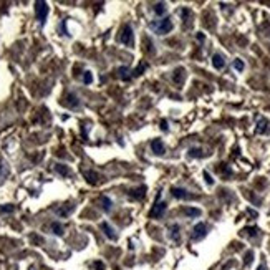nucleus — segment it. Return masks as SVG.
<instances>
[{"label": "nucleus", "instance_id": "9b49d317", "mask_svg": "<svg viewBox=\"0 0 270 270\" xmlns=\"http://www.w3.org/2000/svg\"><path fill=\"white\" fill-rule=\"evenodd\" d=\"M144 192H146V187H138V189H134V191L129 192V195H131V197H134V199H139V197H142V195H144Z\"/></svg>", "mask_w": 270, "mask_h": 270}, {"label": "nucleus", "instance_id": "5701e85b", "mask_svg": "<svg viewBox=\"0 0 270 270\" xmlns=\"http://www.w3.org/2000/svg\"><path fill=\"white\" fill-rule=\"evenodd\" d=\"M70 210H73V206H68V207H65V209H60V210H58V214H60V216H68Z\"/></svg>", "mask_w": 270, "mask_h": 270}, {"label": "nucleus", "instance_id": "20e7f679", "mask_svg": "<svg viewBox=\"0 0 270 270\" xmlns=\"http://www.w3.org/2000/svg\"><path fill=\"white\" fill-rule=\"evenodd\" d=\"M121 42L128 46H133L134 45V37H133V28L129 25H126L123 28V33H121Z\"/></svg>", "mask_w": 270, "mask_h": 270}, {"label": "nucleus", "instance_id": "aec40b11", "mask_svg": "<svg viewBox=\"0 0 270 270\" xmlns=\"http://www.w3.org/2000/svg\"><path fill=\"white\" fill-rule=\"evenodd\" d=\"M83 81H85L86 85H90V83L93 81V75L90 73V71H85V75H83Z\"/></svg>", "mask_w": 270, "mask_h": 270}, {"label": "nucleus", "instance_id": "ddd939ff", "mask_svg": "<svg viewBox=\"0 0 270 270\" xmlns=\"http://www.w3.org/2000/svg\"><path fill=\"white\" fill-rule=\"evenodd\" d=\"M267 126H269V121H267V119H260L259 125H257L255 133H265L267 131Z\"/></svg>", "mask_w": 270, "mask_h": 270}, {"label": "nucleus", "instance_id": "f03ea898", "mask_svg": "<svg viewBox=\"0 0 270 270\" xmlns=\"http://www.w3.org/2000/svg\"><path fill=\"white\" fill-rule=\"evenodd\" d=\"M35 13L40 25H43L46 20V15H48V4L46 2H35Z\"/></svg>", "mask_w": 270, "mask_h": 270}, {"label": "nucleus", "instance_id": "1a4fd4ad", "mask_svg": "<svg viewBox=\"0 0 270 270\" xmlns=\"http://www.w3.org/2000/svg\"><path fill=\"white\" fill-rule=\"evenodd\" d=\"M101 229L104 230V235H106L108 239H116V234H114V229L111 227L108 222H101Z\"/></svg>", "mask_w": 270, "mask_h": 270}, {"label": "nucleus", "instance_id": "412c9836", "mask_svg": "<svg viewBox=\"0 0 270 270\" xmlns=\"http://www.w3.org/2000/svg\"><path fill=\"white\" fill-rule=\"evenodd\" d=\"M146 68H148V65H146V63H144V65H141V66H138V68L134 70V73H133V76H139V75L142 73V71L146 70Z\"/></svg>", "mask_w": 270, "mask_h": 270}, {"label": "nucleus", "instance_id": "f257e3e1", "mask_svg": "<svg viewBox=\"0 0 270 270\" xmlns=\"http://www.w3.org/2000/svg\"><path fill=\"white\" fill-rule=\"evenodd\" d=\"M151 28L156 30L157 35H166V33H169L171 30H172V22H171L169 18H163V20H159V22L151 23Z\"/></svg>", "mask_w": 270, "mask_h": 270}, {"label": "nucleus", "instance_id": "2eb2a0df", "mask_svg": "<svg viewBox=\"0 0 270 270\" xmlns=\"http://www.w3.org/2000/svg\"><path fill=\"white\" fill-rule=\"evenodd\" d=\"M154 13H156V15H164V13H166V5H164L163 2L156 4V5H154Z\"/></svg>", "mask_w": 270, "mask_h": 270}, {"label": "nucleus", "instance_id": "cd10ccee", "mask_svg": "<svg viewBox=\"0 0 270 270\" xmlns=\"http://www.w3.org/2000/svg\"><path fill=\"white\" fill-rule=\"evenodd\" d=\"M2 210H4V212H12L13 207H2Z\"/></svg>", "mask_w": 270, "mask_h": 270}, {"label": "nucleus", "instance_id": "a211bd4d", "mask_svg": "<svg viewBox=\"0 0 270 270\" xmlns=\"http://www.w3.org/2000/svg\"><path fill=\"white\" fill-rule=\"evenodd\" d=\"M85 178H86V181H90L91 184H95L96 179H98V174H96V172H91V171H88V172H85Z\"/></svg>", "mask_w": 270, "mask_h": 270}, {"label": "nucleus", "instance_id": "f8f14e48", "mask_svg": "<svg viewBox=\"0 0 270 270\" xmlns=\"http://www.w3.org/2000/svg\"><path fill=\"white\" fill-rule=\"evenodd\" d=\"M101 204H103V209L106 210V212H110V210H111V206H113V202H111L110 197L103 195V197H101Z\"/></svg>", "mask_w": 270, "mask_h": 270}, {"label": "nucleus", "instance_id": "9d476101", "mask_svg": "<svg viewBox=\"0 0 270 270\" xmlns=\"http://www.w3.org/2000/svg\"><path fill=\"white\" fill-rule=\"evenodd\" d=\"M182 212H184L186 216H191V217H199L201 216V209H194V207H186Z\"/></svg>", "mask_w": 270, "mask_h": 270}, {"label": "nucleus", "instance_id": "393cba45", "mask_svg": "<svg viewBox=\"0 0 270 270\" xmlns=\"http://www.w3.org/2000/svg\"><path fill=\"white\" fill-rule=\"evenodd\" d=\"M118 71H119V73H121V78H123V80H126V78H128V75H126V71H128V68H126V66H121Z\"/></svg>", "mask_w": 270, "mask_h": 270}, {"label": "nucleus", "instance_id": "a878e982", "mask_svg": "<svg viewBox=\"0 0 270 270\" xmlns=\"http://www.w3.org/2000/svg\"><path fill=\"white\" fill-rule=\"evenodd\" d=\"M161 129H163V131H167V129H169V125H167V121H166V119L161 121Z\"/></svg>", "mask_w": 270, "mask_h": 270}, {"label": "nucleus", "instance_id": "bb28decb", "mask_svg": "<svg viewBox=\"0 0 270 270\" xmlns=\"http://www.w3.org/2000/svg\"><path fill=\"white\" fill-rule=\"evenodd\" d=\"M245 232H249L250 235H255V234H257V229H255V227H252V229H245Z\"/></svg>", "mask_w": 270, "mask_h": 270}, {"label": "nucleus", "instance_id": "423d86ee", "mask_svg": "<svg viewBox=\"0 0 270 270\" xmlns=\"http://www.w3.org/2000/svg\"><path fill=\"white\" fill-rule=\"evenodd\" d=\"M171 192H172V195H174L176 199H192V194H189V192L182 187H172Z\"/></svg>", "mask_w": 270, "mask_h": 270}, {"label": "nucleus", "instance_id": "b1692460", "mask_svg": "<svg viewBox=\"0 0 270 270\" xmlns=\"http://www.w3.org/2000/svg\"><path fill=\"white\" fill-rule=\"evenodd\" d=\"M204 179H206V182H207V184H210V186L214 184V179H212V176H210L209 172H207V171H206V172H204Z\"/></svg>", "mask_w": 270, "mask_h": 270}, {"label": "nucleus", "instance_id": "dca6fc26", "mask_svg": "<svg viewBox=\"0 0 270 270\" xmlns=\"http://www.w3.org/2000/svg\"><path fill=\"white\" fill-rule=\"evenodd\" d=\"M179 230H181V227H179L178 224L171 225V237L174 239V240H178V239H179Z\"/></svg>", "mask_w": 270, "mask_h": 270}, {"label": "nucleus", "instance_id": "4be33fe9", "mask_svg": "<svg viewBox=\"0 0 270 270\" xmlns=\"http://www.w3.org/2000/svg\"><path fill=\"white\" fill-rule=\"evenodd\" d=\"M234 68H235L237 71H242V70H244V61H242V60H239V58H237V60L234 61Z\"/></svg>", "mask_w": 270, "mask_h": 270}, {"label": "nucleus", "instance_id": "c756f323", "mask_svg": "<svg viewBox=\"0 0 270 270\" xmlns=\"http://www.w3.org/2000/svg\"><path fill=\"white\" fill-rule=\"evenodd\" d=\"M257 270H265V267H263V265H260V267H259V269H257Z\"/></svg>", "mask_w": 270, "mask_h": 270}, {"label": "nucleus", "instance_id": "f3484780", "mask_svg": "<svg viewBox=\"0 0 270 270\" xmlns=\"http://www.w3.org/2000/svg\"><path fill=\"white\" fill-rule=\"evenodd\" d=\"M51 230H53V234L61 235V234H63V225L58 224V222H53V224H51Z\"/></svg>", "mask_w": 270, "mask_h": 270}, {"label": "nucleus", "instance_id": "39448f33", "mask_svg": "<svg viewBox=\"0 0 270 270\" xmlns=\"http://www.w3.org/2000/svg\"><path fill=\"white\" fill-rule=\"evenodd\" d=\"M159 199H161V195H157V202H156V206H154V209L151 210V217H161L164 214V210H166L167 202H163V201H159Z\"/></svg>", "mask_w": 270, "mask_h": 270}, {"label": "nucleus", "instance_id": "7ed1b4c3", "mask_svg": "<svg viewBox=\"0 0 270 270\" xmlns=\"http://www.w3.org/2000/svg\"><path fill=\"white\" fill-rule=\"evenodd\" d=\"M207 235V225L204 222H199V224H195L194 229H192V239L194 240H199V239L206 237Z\"/></svg>", "mask_w": 270, "mask_h": 270}, {"label": "nucleus", "instance_id": "6e6552de", "mask_svg": "<svg viewBox=\"0 0 270 270\" xmlns=\"http://www.w3.org/2000/svg\"><path fill=\"white\" fill-rule=\"evenodd\" d=\"M212 65H214V68L216 70H222V68L225 66V60H224V57L222 55H214L212 57Z\"/></svg>", "mask_w": 270, "mask_h": 270}, {"label": "nucleus", "instance_id": "0eeeda50", "mask_svg": "<svg viewBox=\"0 0 270 270\" xmlns=\"http://www.w3.org/2000/svg\"><path fill=\"white\" fill-rule=\"evenodd\" d=\"M151 149H153V153L154 154H157V156H163L164 154V142H163V139H154L153 142H151Z\"/></svg>", "mask_w": 270, "mask_h": 270}, {"label": "nucleus", "instance_id": "4468645a", "mask_svg": "<svg viewBox=\"0 0 270 270\" xmlns=\"http://www.w3.org/2000/svg\"><path fill=\"white\" fill-rule=\"evenodd\" d=\"M55 169H57L58 174H61V176H70V169H68L65 164H57V166H55Z\"/></svg>", "mask_w": 270, "mask_h": 270}, {"label": "nucleus", "instance_id": "c85d7f7f", "mask_svg": "<svg viewBox=\"0 0 270 270\" xmlns=\"http://www.w3.org/2000/svg\"><path fill=\"white\" fill-rule=\"evenodd\" d=\"M2 172H4V164L0 163V174H2Z\"/></svg>", "mask_w": 270, "mask_h": 270}, {"label": "nucleus", "instance_id": "6ab92c4d", "mask_svg": "<svg viewBox=\"0 0 270 270\" xmlns=\"http://www.w3.org/2000/svg\"><path fill=\"white\" fill-rule=\"evenodd\" d=\"M189 156H191V157H202L204 154H202V151H201V149H194V148H192V149L189 151Z\"/></svg>", "mask_w": 270, "mask_h": 270}]
</instances>
